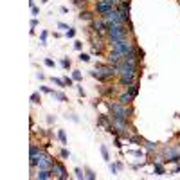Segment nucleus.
Segmentation results:
<instances>
[{"instance_id": "nucleus-19", "label": "nucleus", "mask_w": 180, "mask_h": 180, "mask_svg": "<svg viewBox=\"0 0 180 180\" xmlns=\"http://www.w3.org/2000/svg\"><path fill=\"white\" fill-rule=\"evenodd\" d=\"M74 173H76V177H78V178H85V177H86V175L81 171L79 168H76V169H74Z\"/></svg>"}, {"instance_id": "nucleus-16", "label": "nucleus", "mask_w": 180, "mask_h": 180, "mask_svg": "<svg viewBox=\"0 0 180 180\" xmlns=\"http://www.w3.org/2000/svg\"><path fill=\"white\" fill-rule=\"evenodd\" d=\"M101 153H103V159H104V160H110V157H108V150H106V146H101Z\"/></svg>"}, {"instance_id": "nucleus-26", "label": "nucleus", "mask_w": 180, "mask_h": 180, "mask_svg": "<svg viewBox=\"0 0 180 180\" xmlns=\"http://www.w3.org/2000/svg\"><path fill=\"white\" fill-rule=\"evenodd\" d=\"M85 173H86V178H96V175H94L90 169H85Z\"/></svg>"}, {"instance_id": "nucleus-11", "label": "nucleus", "mask_w": 180, "mask_h": 180, "mask_svg": "<svg viewBox=\"0 0 180 180\" xmlns=\"http://www.w3.org/2000/svg\"><path fill=\"white\" fill-rule=\"evenodd\" d=\"M79 20H88V22H92V20H94V15H92L90 11H81V13H79Z\"/></svg>"}, {"instance_id": "nucleus-30", "label": "nucleus", "mask_w": 180, "mask_h": 180, "mask_svg": "<svg viewBox=\"0 0 180 180\" xmlns=\"http://www.w3.org/2000/svg\"><path fill=\"white\" fill-rule=\"evenodd\" d=\"M74 47H76L78 51H81V47H83V43H81V41H74Z\"/></svg>"}, {"instance_id": "nucleus-10", "label": "nucleus", "mask_w": 180, "mask_h": 180, "mask_svg": "<svg viewBox=\"0 0 180 180\" xmlns=\"http://www.w3.org/2000/svg\"><path fill=\"white\" fill-rule=\"evenodd\" d=\"M126 90H128V94H130V96H133V97L139 94V86H137L135 83H133V85H128V86H126Z\"/></svg>"}, {"instance_id": "nucleus-13", "label": "nucleus", "mask_w": 180, "mask_h": 180, "mask_svg": "<svg viewBox=\"0 0 180 180\" xmlns=\"http://www.w3.org/2000/svg\"><path fill=\"white\" fill-rule=\"evenodd\" d=\"M58 139L61 140V144H67V135H65L63 130H58Z\"/></svg>"}, {"instance_id": "nucleus-12", "label": "nucleus", "mask_w": 180, "mask_h": 180, "mask_svg": "<svg viewBox=\"0 0 180 180\" xmlns=\"http://www.w3.org/2000/svg\"><path fill=\"white\" fill-rule=\"evenodd\" d=\"M40 153H41V148H38L36 144H33V146H31V153H29V155H31V157H38Z\"/></svg>"}, {"instance_id": "nucleus-1", "label": "nucleus", "mask_w": 180, "mask_h": 180, "mask_svg": "<svg viewBox=\"0 0 180 180\" xmlns=\"http://www.w3.org/2000/svg\"><path fill=\"white\" fill-rule=\"evenodd\" d=\"M108 106H110V110H112L114 119H126V121H128L130 117H132V114H133V110H132V108H128V104L110 103Z\"/></svg>"}, {"instance_id": "nucleus-6", "label": "nucleus", "mask_w": 180, "mask_h": 180, "mask_svg": "<svg viewBox=\"0 0 180 180\" xmlns=\"http://www.w3.org/2000/svg\"><path fill=\"white\" fill-rule=\"evenodd\" d=\"M112 9H115V7H114V5H110V4L99 2V0H97V4H96V13H97V15H104V13L112 11Z\"/></svg>"}, {"instance_id": "nucleus-34", "label": "nucleus", "mask_w": 180, "mask_h": 180, "mask_svg": "<svg viewBox=\"0 0 180 180\" xmlns=\"http://www.w3.org/2000/svg\"><path fill=\"white\" fill-rule=\"evenodd\" d=\"M41 2H47V0H41Z\"/></svg>"}, {"instance_id": "nucleus-5", "label": "nucleus", "mask_w": 180, "mask_h": 180, "mask_svg": "<svg viewBox=\"0 0 180 180\" xmlns=\"http://www.w3.org/2000/svg\"><path fill=\"white\" fill-rule=\"evenodd\" d=\"M52 164L54 162L49 155H43V153L38 155V169H52Z\"/></svg>"}, {"instance_id": "nucleus-2", "label": "nucleus", "mask_w": 180, "mask_h": 180, "mask_svg": "<svg viewBox=\"0 0 180 180\" xmlns=\"http://www.w3.org/2000/svg\"><path fill=\"white\" fill-rule=\"evenodd\" d=\"M135 47H137V45L130 43L128 40L112 41V51H115V52H117V54H121V56H126V54L133 52V51H135Z\"/></svg>"}, {"instance_id": "nucleus-14", "label": "nucleus", "mask_w": 180, "mask_h": 180, "mask_svg": "<svg viewBox=\"0 0 180 180\" xmlns=\"http://www.w3.org/2000/svg\"><path fill=\"white\" fill-rule=\"evenodd\" d=\"M51 94H52V96H54L56 99H60V101H67V97H65V94H61V92H54V90H52Z\"/></svg>"}, {"instance_id": "nucleus-21", "label": "nucleus", "mask_w": 180, "mask_h": 180, "mask_svg": "<svg viewBox=\"0 0 180 180\" xmlns=\"http://www.w3.org/2000/svg\"><path fill=\"white\" fill-rule=\"evenodd\" d=\"M60 157H61V159H69V157H70L69 150H61V151H60Z\"/></svg>"}, {"instance_id": "nucleus-18", "label": "nucleus", "mask_w": 180, "mask_h": 180, "mask_svg": "<svg viewBox=\"0 0 180 180\" xmlns=\"http://www.w3.org/2000/svg\"><path fill=\"white\" fill-rule=\"evenodd\" d=\"M31 101H33V103H40V101H41L40 94H38V92H34V94L31 96Z\"/></svg>"}, {"instance_id": "nucleus-22", "label": "nucleus", "mask_w": 180, "mask_h": 180, "mask_svg": "<svg viewBox=\"0 0 180 180\" xmlns=\"http://www.w3.org/2000/svg\"><path fill=\"white\" fill-rule=\"evenodd\" d=\"M61 67L69 70V69H70V60H61Z\"/></svg>"}, {"instance_id": "nucleus-24", "label": "nucleus", "mask_w": 180, "mask_h": 180, "mask_svg": "<svg viewBox=\"0 0 180 180\" xmlns=\"http://www.w3.org/2000/svg\"><path fill=\"white\" fill-rule=\"evenodd\" d=\"M79 60H81V61H85V63H86V61H90V56H88V54H85V52H81Z\"/></svg>"}, {"instance_id": "nucleus-29", "label": "nucleus", "mask_w": 180, "mask_h": 180, "mask_svg": "<svg viewBox=\"0 0 180 180\" xmlns=\"http://www.w3.org/2000/svg\"><path fill=\"white\" fill-rule=\"evenodd\" d=\"M40 90H41V92H45V94H51V92H52V90H51V88H47V86H40Z\"/></svg>"}, {"instance_id": "nucleus-4", "label": "nucleus", "mask_w": 180, "mask_h": 180, "mask_svg": "<svg viewBox=\"0 0 180 180\" xmlns=\"http://www.w3.org/2000/svg\"><path fill=\"white\" fill-rule=\"evenodd\" d=\"M51 171H52V177H56V178H61V180L69 178V175H67V171H65L63 164H60V162H54Z\"/></svg>"}, {"instance_id": "nucleus-17", "label": "nucleus", "mask_w": 180, "mask_h": 180, "mask_svg": "<svg viewBox=\"0 0 180 180\" xmlns=\"http://www.w3.org/2000/svg\"><path fill=\"white\" fill-rule=\"evenodd\" d=\"M155 173H157V175H164V168H162V164H155Z\"/></svg>"}, {"instance_id": "nucleus-28", "label": "nucleus", "mask_w": 180, "mask_h": 180, "mask_svg": "<svg viewBox=\"0 0 180 180\" xmlns=\"http://www.w3.org/2000/svg\"><path fill=\"white\" fill-rule=\"evenodd\" d=\"M31 11H33V16H36V15L40 13V9H38L36 5H33V7H31Z\"/></svg>"}, {"instance_id": "nucleus-25", "label": "nucleus", "mask_w": 180, "mask_h": 180, "mask_svg": "<svg viewBox=\"0 0 180 180\" xmlns=\"http://www.w3.org/2000/svg\"><path fill=\"white\" fill-rule=\"evenodd\" d=\"M110 171H112V175H117V166L115 164H110Z\"/></svg>"}, {"instance_id": "nucleus-15", "label": "nucleus", "mask_w": 180, "mask_h": 180, "mask_svg": "<svg viewBox=\"0 0 180 180\" xmlns=\"http://www.w3.org/2000/svg\"><path fill=\"white\" fill-rule=\"evenodd\" d=\"M144 150H146V151H153V150H155V144L146 140V142H144Z\"/></svg>"}, {"instance_id": "nucleus-23", "label": "nucleus", "mask_w": 180, "mask_h": 180, "mask_svg": "<svg viewBox=\"0 0 180 180\" xmlns=\"http://www.w3.org/2000/svg\"><path fill=\"white\" fill-rule=\"evenodd\" d=\"M74 34H76V29H67V38H74Z\"/></svg>"}, {"instance_id": "nucleus-3", "label": "nucleus", "mask_w": 180, "mask_h": 180, "mask_svg": "<svg viewBox=\"0 0 180 180\" xmlns=\"http://www.w3.org/2000/svg\"><path fill=\"white\" fill-rule=\"evenodd\" d=\"M117 72H115V69H114V65H108V67H104V65H97V70L96 72H92V76L94 78H97L101 81H106L110 79V78H114Z\"/></svg>"}, {"instance_id": "nucleus-7", "label": "nucleus", "mask_w": 180, "mask_h": 180, "mask_svg": "<svg viewBox=\"0 0 180 180\" xmlns=\"http://www.w3.org/2000/svg\"><path fill=\"white\" fill-rule=\"evenodd\" d=\"M135 78H137V74H133V72H130V74H121V85H133L135 83Z\"/></svg>"}, {"instance_id": "nucleus-8", "label": "nucleus", "mask_w": 180, "mask_h": 180, "mask_svg": "<svg viewBox=\"0 0 180 180\" xmlns=\"http://www.w3.org/2000/svg\"><path fill=\"white\" fill-rule=\"evenodd\" d=\"M36 178H41V180H47V178H52V171L51 169H40Z\"/></svg>"}, {"instance_id": "nucleus-32", "label": "nucleus", "mask_w": 180, "mask_h": 180, "mask_svg": "<svg viewBox=\"0 0 180 180\" xmlns=\"http://www.w3.org/2000/svg\"><path fill=\"white\" fill-rule=\"evenodd\" d=\"M63 79H65V83H67V85H69V86H70V85H72V78H63Z\"/></svg>"}, {"instance_id": "nucleus-33", "label": "nucleus", "mask_w": 180, "mask_h": 180, "mask_svg": "<svg viewBox=\"0 0 180 180\" xmlns=\"http://www.w3.org/2000/svg\"><path fill=\"white\" fill-rule=\"evenodd\" d=\"M36 25H38V20H34V18H33V20H31V27H33V29H34V27H36Z\"/></svg>"}, {"instance_id": "nucleus-27", "label": "nucleus", "mask_w": 180, "mask_h": 180, "mask_svg": "<svg viewBox=\"0 0 180 180\" xmlns=\"http://www.w3.org/2000/svg\"><path fill=\"white\" fill-rule=\"evenodd\" d=\"M45 65H47V67H54L56 63H54V61L51 60V58H47V60H45Z\"/></svg>"}, {"instance_id": "nucleus-9", "label": "nucleus", "mask_w": 180, "mask_h": 180, "mask_svg": "<svg viewBox=\"0 0 180 180\" xmlns=\"http://www.w3.org/2000/svg\"><path fill=\"white\" fill-rule=\"evenodd\" d=\"M132 99H133V96H130L128 92H126V94H121V96H119V103H121V104H130V103H132Z\"/></svg>"}, {"instance_id": "nucleus-20", "label": "nucleus", "mask_w": 180, "mask_h": 180, "mask_svg": "<svg viewBox=\"0 0 180 180\" xmlns=\"http://www.w3.org/2000/svg\"><path fill=\"white\" fill-rule=\"evenodd\" d=\"M72 79H74V81H79L81 79V72H79V70H74V72H72Z\"/></svg>"}, {"instance_id": "nucleus-31", "label": "nucleus", "mask_w": 180, "mask_h": 180, "mask_svg": "<svg viewBox=\"0 0 180 180\" xmlns=\"http://www.w3.org/2000/svg\"><path fill=\"white\" fill-rule=\"evenodd\" d=\"M45 40H47V33L43 31V33H41V43H43V45H45Z\"/></svg>"}]
</instances>
